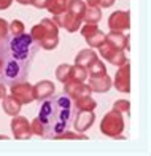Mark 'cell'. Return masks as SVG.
Wrapping results in <instances>:
<instances>
[{"instance_id": "4", "label": "cell", "mask_w": 151, "mask_h": 156, "mask_svg": "<svg viewBox=\"0 0 151 156\" xmlns=\"http://www.w3.org/2000/svg\"><path fill=\"white\" fill-rule=\"evenodd\" d=\"M124 131V118L123 113L118 110H110L107 115L104 116L102 123H100V132L107 137H113L118 139L121 137V134Z\"/></svg>"}, {"instance_id": "15", "label": "cell", "mask_w": 151, "mask_h": 156, "mask_svg": "<svg viewBox=\"0 0 151 156\" xmlns=\"http://www.w3.org/2000/svg\"><path fill=\"white\" fill-rule=\"evenodd\" d=\"M105 41L116 49H123V51L124 49H131L129 48L127 35H124L123 32H118V30H110V34L105 35Z\"/></svg>"}, {"instance_id": "31", "label": "cell", "mask_w": 151, "mask_h": 156, "mask_svg": "<svg viewBox=\"0 0 151 156\" xmlns=\"http://www.w3.org/2000/svg\"><path fill=\"white\" fill-rule=\"evenodd\" d=\"M48 2H49V0H29V3H30V5H33L35 8H40V10L46 8Z\"/></svg>"}, {"instance_id": "21", "label": "cell", "mask_w": 151, "mask_h": 156, "mask_svg": "<svg viewBox=\"0 0 151 156\" xmlns=\"http://www.w3.org/2000/svg\"><path fill=\"white\" fill-rule=\"evenodd\" d=\"M86 70H88V76H89V78H96V76H104V75H107L105 64L100 61L99 58H96L94 62H92Z\"/></svg>"}, {"instance_id": "5", "label": "cell", "mask_w": 151, "mask_h": 156, "mask_svg": "<svg viewBox=\"0 0 151 156\" xmlns=\"http://www.w3.org/2000/svg\"><path fill=\"white\" fill-rule=\"evenodd\" d=\"M99 53H100V56H102L105 61H108L111 66L121 67L123 64L127 62V58H126V54H124L123 49L113 48L111 45L107 43V41H104V43L99 46Z\"/></svg>"}, {"instance_id": "1", "label": "cell", "mask_w": 151, "mask_h": 156, "mask_svg": "<svg viewBox=\"0 0 151 156\" xmlns=\"http://www.w3.org/2000/svg\"><path fill=\"white\" fill-rule=\"evenodd\" d=\"M37 53L38 45L29 34L6 35L0 41V61H2L0 81L6 86L24 81Z\"/></svg>"}, {"instance_id": "23", "label": "cell", "mask_w": 151, "mask_h": 156, "mask_svg": "<svg viewBox=\"0 0 151 156\" xmlns=\"http://www.w3.org/2000/svg\"><path fill=\"white\" fill-rule=\"evenodd\" d=\"M84 10H86V2H83V0H70V2H68L67 11L70 13V15H73L76 18L83 19Z\"/></svg>"}, {"instance_id": "38", "label": "cell", "mask_w": 151, "mask_h": 156, "mask_svg": "<svg viewBox=\"0 0 151 156\" xmlns=\"http://www.w3.org/2000/svg\"><path fill=\"white\" fill-rule=\"evenodd\" d=\"M0 73H2V61H0Z\"/></svg>"}, {"instance_id": "8", "label": "cell", "mask_w": 151, "mask_h": 156, "mask_svg": "<svg viewBox=\"0 0 151 156\" xmlns=\"http://www.w3.org/2000/svg\"><path fill=\"white\" fill-rule=\"evenodd\" d=\"M114 88L124 94L131 93V66H129V62L123 64L118 69L116 75H114Z\"/></svg>"}, {"instance_id": "22", "label": "cell", "mask_w": 151, "mask_h": 156, "mask_svg": "<svg viewBox=\"0 0 151 156\" xmlns=\"http://www.w3.org/2000/svg\"><path fill=\"white\" fill-rule=\"evenodd\" d=\"M70 0H49L46 5V10L51 13V15H61V13L67 11Z\"/></svg>"}, {"instance_id": "14", "label": "cell", "mask_w": 151, "mask_h": 156, "mask_svg": "<svg viewBox=\"0 0 151 156\" xmlns=\"http://www.w3.org/2000/svg\"><path fill=\"white\" fill-rule=\"evenodd\" d=\"M65 86H64V93H65L70 99H76L80 96H88L91 94L92 91L89 88V84H86L84 81L83 83H78V81H67L64 83Z\"/></svg>"}, {"instance_id": "7", "label": "cell", "mask_w": 151, "mask_h": 156, "mask_svg": "<svg viewBox=\"0 0 151 156\" xmlns=\"http://www.w3.org/2000/svg\"><path fill=\"white\" fill-rule=\"evenodd\" d=\"M53 21H54V24L57 27H62V29H65L67 32H72V34L80 30L81 23H83V19L70 15L68 11H64V13H61V15H54Z\"/></svg>"}, {"instance_id": "11", "label": "cell", "mask_w": 151, "mask_h": 156, "mask_svg": "<svg viewBox=\"0 0 151 156\" xmlns=\"http://www.w3.org/2000/svg\"><path fill=\"white\" fill-rule=\"evenodd\" d=\"M11 132L13 136L19 139V140H24V139H30L32 136V129H30V123L27 121V118L24 116H13L11 119Z\"/></svg>"}, {"instance_id": "26", "label": "cell", "mask_w": 151, "mask_h": 156, "mask_svg": "<svg viewBox=\"0 0 151 156\" xmlns=\"http://www.w3.org/2000/svg\"><path fill=\"white\" fill-rule=\"evenodd\" d=\"M26 27H24V23L19 19H13L11 23L8 24V34L10 35H19V34H24Z\"/></svg>"}, {"instance_id": "10", "label": "cell", "mask_w": 151, "mask_h": 156, "mask_svg": "<svg viewBox=\"0 0 151 156\" xmlns=\"http://www.w3.org/2000/svg\"><path fill=\"white\" fill-rule=\"evenodd\" d=\"M108 27L110 30L124 32L131 29V13L129 11H114L108 18Z\"/></svg>"}, {"instance_id": "18", "label": "cell", "mask_w": 151, "mask_h": 156, "mask_svg": "<svg viewBox=\"0 0 151 156\" xmlns=\"http://www.w3.org/2000/svg\"><path fill=\"white\" fill-rule=\"evenodd\" d=\"M73 101H75L73 105H75V108H76L78 112H94L96 107H97V102L91 97V94H88V96H80V97L73 99Z\"/></svg>"}, {"instance_id": "30", "label": "cell", "mask_w": 151, "mask_h": 156, "mask_svg": "<svg viewBox=\"0 0 151 156\" xmlns=\"http://www.w3.org/2000/svg\"><path fill=\"white\" fill-rule=\"evenodd\" d=\"M6 35H8V21L0 18V41H2Z\"/></svg>"}, {"instance_id": "12", "label": "cell", "mask_w": 151, "mask_h": 156, "mask_svg": "<svg viewBox=\"0 0 151 156\" xmlns=\"http://www.w3.org/2000/svg\"><path fill=\"white\" fill-rule=\"evenodd\" d=\"M96 121V113L94 112H78L75 113V118H73V129L76 132H86L89 127L94 124Z\"/></svg>"}, {"instance_id": "36", "label": "cell", "mask_w": 151, "mask_h": 156, "mask_svg": "<svg viewBox=\"0 0 151 156\" xmlns=\"http://www.w3.org/2000/svg\"><path fill=\"white\" fill-rule=\"evenodd\" d=\"M16 2L21 5H29V0H16Z\"/></svg>"}, {"instance_id": "35", "label": "cell", "mask_w": 151, "mask_h": 156, "mask_svg": "<svg viewBox=\"0 0 151 156\" xmlns=\"http://www.w3.org/2000/svg\"><path fill=\"white\" fill-rule=\"evenodd\" d=\"M99 3H100V0H86V5H89V6H99Z\"/></svg>"}, {"instance_id": "32", "label": "cell", "mask_w": 151, "mask_h": 156, "mask_svg": "<svg viewBox=\"0 0 151 156\" xmlns=\"http://www.w3.org/2000/svg\"><path fill=\"white\" fill-rule=\"evenodd\" d=\"M113 3H114V0H100L99 6H100V8H110Z\"/></svg>"}, {"instance_id": "24", "label": "cell", "mask_w": 151, "mask_h": 156, "mask_svg": "<svg viewBox=\"0 0 151 156\" xmlns=\"http://www.w3.org/2000/svg\"><path fill=\"white\" fill-rule=\"evenodd\" d=\"M86 78H88V70H86V67H81V66H78V64L72 66V73H70V80L68 81L83 83Z\"/></svg>"}, {"instance_id": "27", "label": "cell", "mask_w": 151, "mask_h": 156, "mask_svg": "<svg viewBox=\"0 0 151 156\" xmlns=\"http://www.w3.org/2000/svg\"><path fill=\"white\" fill-rule=\"evenodd\" d=\"M30 129H32V134H35V136H40V137L45 136V127H43V123L38 118H35L30 123Z\"/></svg>"}, {"instance_id": "29", "label": "cell", "mask_w": 151, "mask_h": 156, "mask_svg": "<svg viewBox=\"0 0 151 156\" xmlns=\"http://www.w3.org/2000/svg\"><path fill=\"white\" fill-rule=\"evenodd\" d=\"M113 108L121 112V113H129V110H131V102L124 101V99H123V101H116L113 104Z\"/></svg>"}, {"instance_id": "16", "label": "cell", "mask_w": 151, "mask_h": 156, "mask_svg": "<svg viewBox=\"0 0 151 156\" xmlns=\"http://www.w3.org/2000/svg\"><path fill=\"white\" fill-rule=\"evenodd\" d=\"M88 84H89L91 91H94V93H107V91H110L111 84H113V80L108 75H104V76L89 78Z\"/></svg>"}, {"instance_id": "6", "label": "cell", "mask_w": 151, "mask_h": 156, "mask_svg": "<svg viewBox=\"0 0 151 156\" xmlns=\"http://www.w3.org/2000/svg\"><path fill=\"white\" fill-rule=\"evenodd\" d=\"M81 35L91 48H99L105 41V34L99 29L97 24H84L81 27Z\"/></svg>"}, {"instance_id": "19", "label": "cell", "mask_w": 151, "mask_h": 156, "mask_svg": "<svg viewBox=\"0 0 151 156\" xmlns=\"http://www.w3.org/2000/svg\"><path fill=\"white\" fill-rule=\"evenodd\" d=\"M96 58H97V54L94 53V49H81V51L76 54V58H75V64L88 69L91 64L94 62Z\"/></svg>"}, {"instance_id": "3", "label": "cell", "mask_w": 151, "mask_h": 156, "mask_svg": "<svg viewBox=\"0 0 151 156\" xmlns=\"http://www.w3.org/2000/svg\"><path fill=\"white\" fill-rule=\"evenodd\" d=\"M30 37L38 46L46 51H51L59 45V27L54 24L53 19L43 18L37 26L32 27Z\"/></svg>"}, {"instance_id": "2", "label": "cell", "mask_w": 151, "mask_h": 156, "mask_svg": "<svg viewBox=\"0 0 151 156\" xmlns=\"http://www.w3.org/2000/svg\"><path fill=\"white\" fill-rule=\"evenodd\" d=\"M76 108L72 99L64 93L57 96H49L45 99L38 110V119L43 123L46 139H56L59 134L67 131L73 123Z\"/></svg>"}, {"instance_id": "28", "label": "cell", "mask_w": 151, "mask_h": 156, "mask_svg": "<svg viewBox=\"0 0 151 156\" xmlns=\"http://www.w3.org/2000/svg\"><path fill=\"white\" fill-rule=\"evenodd\" d=\"M56 139H70V140H72V139H81V140H86L88 137H86L83 132H70V131L67 129V131H64L62 134H59Z\"/></svg>"}, {"instance_id": "34", "label": "cell", "mask_w": 151, "mask_h": 156, "mask_svg": "<svg viewBox=\"0 0 151 156\" xmlns=\"http://www.w3.org/2000/svg\"><path fill=\"white\" fill-rule=\"evenodd\" d=\"M5 94H6V84L0 81V99H3Z\"/></svg>"}, {"instance_id": "33", "label": "cell", "mask_w": 151, "mask_h": 156, "mask_svg": "<svg viewBox=\"0 0 151 156\" xmlns=\"http://www.w3.org/2000/svg\"><path fill=\"white\" fill-rule=\"evenodd\" d=\"M13 3V0H0V10L10 8V5Z\"/></svg>"}, {"instance_id": "37", "label": "cell", "mask_w": 151, "mask_h": 156, "mask_svg": "<svg viewBox=\"0 0 151 156\" xmlns=\"http://www.w3.org/2000/svg\"><path fill=\"white\" fill-rule=\"evenodd\" d=\"M0 139H3V140H6V139H8V137H6V136H0Z\"/></svg>"}, {"instance_id": "25", "label": "cell", "mask_w": 151, "mask_h": 156, "mask_svg": "<svg viewBox=\"0 0 151 156\" xmlns=\"http://www.w3.org/2000/svg\"><path fill=\"white\" fill-rule=\"evenodd\" d=\"M70 73H72V66H68V64H61L56 69V78L61 83H67L70 80Z\"/></svg>"}, {"instance_id": "9", "label": "cell", "mask_w": 151, "mask_h": 156, "mask_svg": "<svg viewBox=\"0 0 151 156\" xmlns=\"http://www.w3.org/2000/svg\"><path fill=\"white\" fill-rule=\"evenodd\" d=\"M10 93L13 97H16L21 104H30L33 102V94H32V84L24 81H19V83H14L11 84V89Z\"/></svg>"}, {"instance_id": "20", "label": "cell", "mask_w": 151, "mask_h": 156, "mask_svg": "<svg viewBox=\"0 0 151 156\" xmlns=\"http://www.w3.org/2000/svg\"><path fill=\"white\" fill-rule=\"evenodd\" d=\"M100 19H102V11H100L99 6L86 5L84 15H83V23H86V24H97Z\"/></svg>"}, {"instance_id": "13", "label": "cell", "mask_w": 151, "mask_h": 156, "mask_svg": "<svg viewBox=\"0 0 151 156\" xmlns=\"http://www.w3.org/2000/svg\"><path fill=\"white\" fill-rule=\"evenodd\" d=\"M54 83L49 81V80H41L38 81L37 84H32V94H33V101H45V99H48L49 96L54 94Z\"/></svg>"}, {"instance_id": "17", "label": "cell", "mask_w": 151, "mask_h": 156, "mask_svg": "<svg viewBox=\"0 0 151 156\" xmlns=\"http://www.w3.org/2000/svg\"><path fill=\"white\" fill-rule=\"evenodd\" d=\"M21 107H23V104H21L16 97H13L11 94H10V96H6V94L3 96L2 108H3V112L6 113V115H10V116H16V115H19Z\"/></svg>"}]
</instances>
